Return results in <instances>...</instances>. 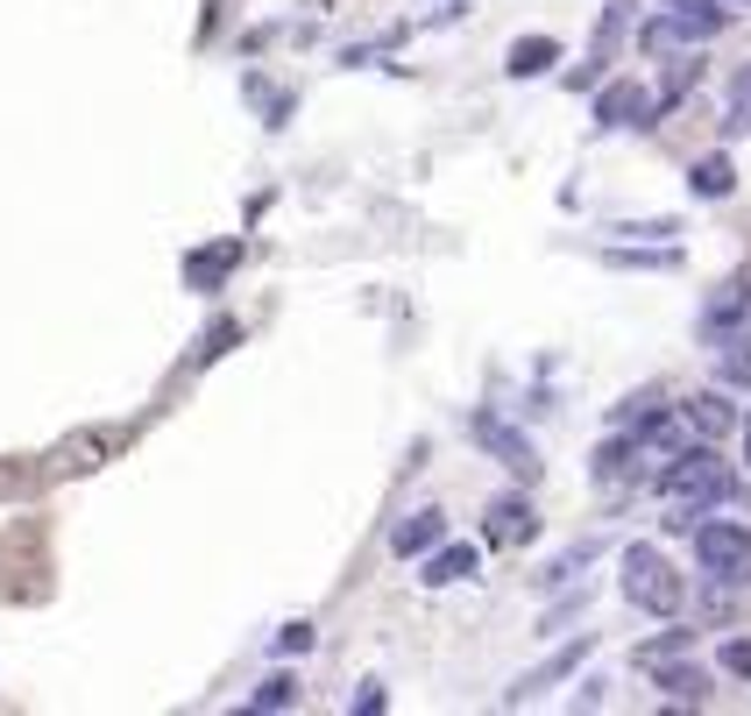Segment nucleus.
Returning <instances> with one entry per match:
<instances>
[{
	"mask_svg": "<svg viewBox=\"0 0 751 716\" xmlns=\"http://www.w3.org/2000/svg\"><path fill=\"white\" fill-rule=\"evenodd\" d=\"M652 490H660L666 511H681L673 526H688V511H717L730 497V469H723L717 448H688V454H666V469H660Z\"/></svg>",
	"mask_w": 751,
	"mask_h": 716,
	"instance_id": "obj_1",
	"label": "nucleus"
},
{
	"mask_svg": "<svg viewBox=\"0 0 751 716\" xmlns=\"http://www.w3.org/2000/svg\"><path fill=\"white\" fill-rule=\"evenodd\" d=\"M617 589H624V604L645 610V617H673V610H681V596H688L681 575H673V560L660 547H645V539L617 553Z\"/></svg>",
	"mask_w": 751,
	"mask_h": 716,
	"instance_id": "obj_2",
	"label": "nucleus"
},
{
	"mask_svg": "<svg viewBox=\"0 0 751 716\" xmlns=\"http://www.w3.org/2000/svg\"><path fill=\"white\" fill-rule=\"evenodd\" d=\"M723 29V8L717 0H666L660 14L639 29V43L660 57V50H688V43H709V36Z\"/></svg>",
	"mask_w": 751,
	"mask_h": 716,
	"instance_id": "obj_3",
	"label": "nucleus"
},
{
	"mask_svg": "<svg viewBox=\"0 0 751 716\" xmlns=\"http://www.w3.org/2000/svg\"><path fill=\"white\" fill-rule=\"evenodd\" d=\"M695 560L717 582H744L751 575V532L738 518H717V526H695Z\"/></svg>",
	"mask_w": 751,
	"mask_h": 716,
	"instance_id": "obj_4",
	"label": "nucleus"
},
{
	"mask_svg": "<svg viewBox=\"0 0 751 716\" xmlns=\"http://www.w3.org/2000/svg\"><path fill=\"white\" fill-rule=\"evenodd\" d=\"M475 440H483V448H490L496 461H504V469H511L517 482H532V475H538V454H532V440L517 433L511 419H496V412H483V419H475Z\"/></svg>",
	"mask_w": 751,
	"mask_h": 716,
	"instance_id": "obj_5",
	"label": "nucleus"
},
{
	"mask_svg": "<svg viewBox=\"0 0 751 716\" xmlns=\"http://www.w3.org/2000/svg\"><path fill=\"white\" fill-rule=\"evenodd\" d=\"M532 532H538V518H532L525 497H496V504L483 511V539H490V547H525Z\"/></svg>",
	"mask_w": 751,
	"mask_h": 716,
	"instance_id": "obj_6",
	"label": "nucleus"
},
{
	"mask_svg": "<svg viewBox=\"0 0 751 716\" xmlns=\"http://www.w3.org/2000/svg\"><path fill=\"white\" fill-rule=\"evenodd\" d=\"M645 86L639 79H617V86H603L595 92V128H639L645 121Z\"/></svg>",
	"mask_w": 751,
	"mask_h": 716,
	"instance_id": "obj_7",
	"label": "nucleus"
},
{
	"mask_svg": "<svg viewBox=\"0 0 751 716\" xmlns=\"http://www.w3.org/2000/svg\"><path fill=\"white\" fill-rule=\"evenodd\" d=\"M751 320V277H730L717 298H709L702 313V334H738V326Z\"/></svg>",
	"mask_w": 751,
	"mask_h": 716,
	"instance_id": "obj_8",
	"label": "nucleus"
},
{
	"mask_svg": "<svg viewBox=\"0 0 751 716\" xmlns=\"http://www.w3.org/2000/svg\"><path fill=\"white\" fill-rule=\"evenodd\" d=\"M582 660H589V638H574V646H567V653H553V660H546V667H538V674H525V681H517V688H511V703H538V695H546L553 681H567V674H574V667H582Z\"/></svg>",
	"mask_w": 751,
	"mask_h": 716,
	"instance_id": "obj_9",
	"label": "nucleus"
},
{
	"mask_svg": "<svg viewBox=\"0 0 751 716\" xmlns=\"http://www.w3.org/2000/svg\"><path fill=\"white\" fill-rule=\"evenodd\" d=\"M439 539H447V511L426 504V511H412V518L391 532V553H426V547H439Z\"/></svg>",
	"mask_w": 751,
	"mask_h": 716,
	"instance_id": "obj_10",
	"label": "nucleus"
},
{
	"mask_svg": "<svg viewBox=\"0 0 751 716\" xmlns=\"http://www.w3.org/2000/svg\"><path fill=\"white\" fill-rule=\"evenodd\" d=\"M553 65H561V43H553V36H517L511 57H504L511 79H538V71H553Z\"/></svg>",
	"mask_w": 751,
	"mask_h": 716,
	"instance_id": "obj_11",
	"label": "nucleus"
},
{
	"mask_svg": "<svg viewBox=\"0 0 751 716\" xmlns=\"http://www.w3.org/2000/svg\"><path fill=\"white\" fill-rule=\"evenodd\" d=\"M688 425H695L702 440H723L730 425H738V404H730L723 391H702V398H688Z\"/></svg>",
	"mask_w": 751,
	"mask_h": 716,
	"instance_id": "obj_12",
	"label": "nucleus"
},
{
	"mask_svg": "<svg viewBox=\"0 0 751 716\" xmlns=\"http://www.w3.org/2000/svg\"><path fill=\"white\" fill-rule=\"evenodd\" d=\"M468 575H475V547H439V553H426V575H418V582L454 589V582H468Z\"/></svg>",
	"mask_w": 751,
	"mask_h": 716,
	"instance_id": "obj_13",
	"label": "nucleus"
},
{
	"mask_svg": "<svg viewBox=\"0 0 751 716\" xmlns=\"http://www.w3.org/2000/svg\"><path fill=\"white\" fill-rule=\"evenodd\" d=\"M235 256H241V248H235V242H220V248H214V256H191V263H185V277H191V292H214V284L227 277V269H235Z\"/></svg>",
	"mask_w": 751,
	"mask_h": 716,
	"instance_id": "obj_14",
	"label": "nucleus"
},
{
	"mask_svg": "<svg viewBox=\"0 0 751 716\" xmlns=\"http://www.w3.org/2000/svg\"><path fill=\"white\" fill-rule=\"evenodd\" d=\"M688 185H695L702 199H723V192L738 185V170H730V157H695V170H688Z\"/></svg>",
	"mask_w": 751,
	"mask_h": 716,
	"instance_id": "obj_15",
	"label": "nucleus"
},
{
	"mask_svg": "<svg viewBox=\"0 0 751 716\" xmlns=\"http://www.w3.org/2000/svg\"><path fill=\"white\" fill-rule=\"evenodd\" d=\"M660 695H673V703H702V695H709V674H695V667H666V660H660Z\"/></svg>",
	"mask_w": 751,
	"mask_h": 716,
	"instance_id": "obj_16",
	"label": "nucleus"
},
{
	"mask_svg": "<svg viewBox=\"0 0 751 716\" xmlns=\"http://www.w3.org/2000/svg\"><path fill=\"white\" fill-rule=\"evenodd\" d=\"M730 135H751V65H738V79H730V114H723Z\"/></svg>",
	"mask_w": 751,
	"mask_h": 716,
	"instance_id": "obj_17",
	"label": "nucleus"
},
{
	"mask_svg": "<svg viewBox=\"0 0 751 716\" xmlns=\"http://www.w3.org/2000/svg\"><path fill=\"white\" fill-rule=\"evenodd\" d=\"M624 8H631V0H610L603 22H595V65H610V50H617V36H624Z\"/></svg>",
	"mask_w": 751,
	"mask_h": 716,
	"instance_id": "obj_18",
	"label": "nucleus"
},
{
	"mask_svg": "<svg viewBox=\"0 0 751 716\" xmlns=\"http://www.w3.org/2000/svg\"><path fill=\"white\" fill-rule=\"evenodd\" d=\"M631 454H639L631 440H610V448H595V482H617V475L631 469Z\"/></svg>",
	"mask_w": 751,
	"mask_h": 716,
	"instance_id": "obj_19",
	"label": "nucleus"
},
{
	"mask_svg": "<svg viewBox=\"0 0 751 716\" xmlns=\"http://www.w3.org/2000/svg\"><path fill=\"white\" fill-rule=\"evenodd\" d=\"M298 703V681H291V674H269V681L256 688V709H291Z\"/></svg>",
	"mask_w": 751,
	"mask_h": 716,
	"instance_id": "obj_20",
	"label": "nucleus"
},
{
	"mask_svg": "<svg viewBox=\"0 0 751 716\" xmlns=\"http://www.w3.org/2000/svg\"><path fill=\"white\" fill-rule=\"evenodd\" d=\"M673 653H688V631H666V638H652V646H639V660L660 667V660H673Z\"/></svg>",
	"mask_w": 751,
	"mask_h": 716,
	"instance_id": "obj_21",
	"label": "nucleus"
},
{
	"mask_svg": "<svg viewBox=\"0 0 751 716\" xmlns=\"http://www.w3.org/2000/svg\"><path fill=\"white\" fill-rule=\"evenodd\" d=\"M723 660V674H738V681H751V638H730V646L717 653Z\"/></svg>",
	"mask_w": 751,
	"mask_h": 716,
	"instance_id": "obj_22",
	"label": "nucleus"
},
{
	"mask_svg": "<svg viewBox=\"0 0 751 716\" xmlns=\"http://www.w3.org/2000/svg\"><path fill=\"white\" fill-rule=\"evenodd\" d=\"M723 383H751V355H744V347H730V355H723V370H717Z\"/></svg>",
	"mask_w": 751,
	"mask_h": 716,
	"instance_id": "obj_23",
	"label": "nucleus"
},
{
	"mask_svg": "<svg viewBox=\"0 0 751 716\" xmlns=\"http://www.w3.org/2000/svg\"><path fill=\"white\" fill-rule=\"evenodd\" d=\"M305 646H313V625H284L277 631V653H305Z\"/></svg>",
	"mask_w": 751,
	"mask_h": 716,
	"instance_id": "obj_24",
	"label": "nucleus"
},
{
	"mask_svg": "<svg viewBox=\"0 0 751 716\" xmlns=\"http://www.w3.org/2000/svg\"><path fill=\"white\" fill-rule=\"evenodd\" d=\"M744 461H751V419H744Z\"/></svg>",
	"mask_w": 751,
	"mask_h": 716,
	"instance_id": "obj_25",
	"label": "nucleus"
},
{
	"mask_svg": "<svg viewBox=\"0 0 751 716\" xmlns=\"http://www.w3.org/2000/svg\"><path fill=\"white\" fill-rule=\"evenodd\" d=\"M730 8H751V0H730Z\"/></svg>",
	"mask_w": 751,
	"mask_h": 716,
	"instance_id": "obj_26",
	"label": "nucleus"
}]
</instances>
